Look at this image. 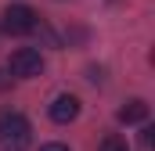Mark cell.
Returning <instances> with one entry per match:
<instances>
[{
	"instance_id": "cell-7",
	"label": "cell",
	"mask_w": 155,
	"mask_h": 151,
	"mask_svg": "<svg viewBox=\"0 0 155 151\" xmlns=\"http://www.w3.org/2000/svg\"><path fill=\"white\" fill-rule=\"evenodd\" d=\"M40 151H69V144H58V140H54V144H43Z\"/></svg>"
},
{
	"instance_id": "cell-3",
	"label": "cell",
	"mask_w": 155,
	"mask_h": 151,
	"mask_svg": "<svg viewBox=\"0 0 155 151\" xmlns=\"http://www.w3.org/2000/svg\"><path fill=\"white\" fill-rule=\"evenodd\" d=\"M7 72L18 76V79H36L43 72V58H40L36 47H18L15 54H11V61H7Z\"/></svg>"
},
{
	"instance_id": "cell-5",
	"label": "cell",
	"mask_w": 155,
	"mask_h": 151,
	"mask_svg": "<svg viewBox=\"0 0 155 151\" xmlns=\"http://www.w3.org/2000/svg\"><path fill=\"white\" fill-rule=\"evenodd\" d=\"M144 119H148V104H144L141 97H134V101H126V104L119 108V122H126V126L144 122Z\"/></svg>"
},
{
	"instance_id": "cell-6",
	"label": "cell",
	"mask_w": 155,
	"mask_h": 151,
	"mask_svg": "<svg viewBox=\"0 0 155 151\" xmlns=\"http://www.w3.org/2000/svg\"><path fill=\"white\" fill-rule=\"evenodd\" d=\"M97 151H130V148H126V140H123L119 133H105V137L97 140Z\"/></svg>"
},
{
	"instance_id": "cell-4",
	"label": "cell",
	"mask_w": 155,
	"mask_h": 151,
	"mask_svg": "<svg viewBox=\"0 0 155 151\" xmlns=\"http://www.w3.org/2000/svg\"><path fill=\"white\" fill-rule=\"evenodd\" d=\"M47 115H51L58 126H69V122L79 115V97H72V94L54 97V101H51V108H47Z\"/></svg>"
},
{
	"instance_id": "cell-1",
	"label": "cell",
	"mask_w": 155,
	"mask_h": 151,
	"mask_svg": "<svg viewBox=\"0 0 155 151\" xmlns=\"http://www.w3.org/2000/svg\"><path fill=\"white\" fill-rule=\"evenodd\" d=\"M29 133H33V126H29V119L22 112H0V144L4 148H11V151L25 148Z\"/></svg>"
},
{
	"instance_id": "cell-2",
	"label": "cell",
	"mask_w": 155,
	"mask_h": 151,
	"mask_svg": "<svg viewBox=\"0 0 155 151\" xmlns=\"http://www.w3.org/2000/svg\"><path fill=\"white\" fill-rule=\"evenodd\" d=\"M40 18L33 7H25V4H11L7 11H4V33H11V36H25V33H36Z\"/></svg>"
},
{
	"instance_id": "cell-8",
	"label": "cell",
	"mask_w": 155,
	"mask_h": 151,
	"mask_svg": "<svg viewBox=\"0 0 155 151\" xmlns=\"http://www.w3.org/2000/svg\"><path fill=\"white\" fill-rule=\"evenodd\" d=\"M0 86H4V79H0Z\"/></svg>"
}]
</instances>
